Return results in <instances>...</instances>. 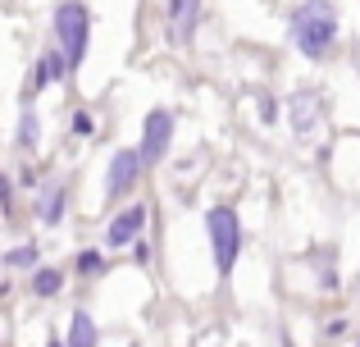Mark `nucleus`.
I'll list each match as a JSON object with an SVG mask.
<instances>
[{
    "label": "nucleus",
    "instance_id": "obj_23",
    "mask_svg": "<svg viewBox=\"0 0 360 347\" xmlns=\"http://www.w3.org/2000/svg\"><path fill=\"white\" fill-rule=\"evenodd\" d=\"M5 297H9V284H5V279H0V302H5Z\"/></svg>",
    "mask_w": 360,
    "mask_h": 347
},
{
    "label": "nucleus",
    "instance_id": "obj_25",
    "mask_svg": "<svg viewBox=\"0 0 360 347\" xmlns=\"http://www.w3.org/2000/svg\"><path fill=\"white\" fill-rule=\"evenodd\" d=\"M283 347H297V343H292V334H283Z\"/></svg>",
    "mask_w": 360,
    "mask_h": 347
},
{
    "label": "nucleus",
    "instance_id": "obj_21",
    "mask_svg": "<svg viewBox=\"0 0 360 347\" xmlns=\"http://www.w3.org/2000/svg\"><path fill=\"white\" fill-rule=\"evenodd\" d=\"M18 183H23V187H41L46 178H41V170H23V174H18Z\"/></svg>",
    "mask_w": 360,
    "mask_h": 347
},
{
    "label": "nucleus",
    "instance_id": "obj_15",
    "mask_svg": "<svg viewBox=\"0 0 360 347\" xmlns=\"http://www.w3.org/2000/svg\"><path fill=\"white\" fill-rule=\"evenodd\" d=\"M73 270H78V279H101L105 275V251L101 247H82L78 256H73Z\"/></svg>",
    "mask_w": 360,
    "mask_h": 347
},
{
    "label": "nucleus",
    "instance_id": "obj_22",
    "mask_svg": "<svg viewBox=\"0 0 360 347\" xmlns=\"http://www.w3.org/2000/svg\"><path fill=\"white\" fill-rule=\"evenodd\" d=\"M342 334H347V320H328L324 324V339H342Z\"/></svg>",
    "mask_w": 360,
    "mask_h": 347
},
{
    "label": "nucleus",
    "instance_id": "obj_3",
    "mask_svg": "<svg viewBox=\"0 0 360 347\" xmlns=\"http://www.w3.org/2000/svg\"><path fill=\"white\" fill-rule=\"evenodd\" d=\"M205 233H210V256H214V270H219V279L233 275V265H238L242 256V220L233 206H210L205 210Z\"/></svg>",
    "mask_w": 360,
    "mask_h": 347
},
{
    "label": "nucleus",
    "instance_id": "obj_7",
    "mask_svg": "<svg viewBox=\"0 0 360 347\" xmlns=\"http://www.w3.org/2000/svg\"><path fill=\"white\" fill-rule=\"evenodd\" d=\"M32 215H37L41 229H60L64 215H69V187L55 183V178H46V183L37 187V196H32Z\"/></svg>",
    "mask_w": 360,
    "mask_h": 347
},
{
    "label": "nucleus",
    "instance_id": "obj_17",
    "mask_svg": "<svg viewBox=\"0 0 360 347\" xmlns=\"http://www.w3.org/2000/svg\"><path fill=\"white\" fill-rule=\"evenodd\" d=\"M0 215H14V178H9L5 170H0Z\"/></svg>",
    "mask_w": 360,
    "mask_h": 347
},
{
    "label": "nucleus",
    "instance_id": "obj_2",
    "mask_svg": "<svg viewBox=\"0 0 360 347\" xmlns=\"http://www.w3.org/2000/svg\"><path fill=\"white\" fill-rule=\"evenodd\" d=\"M55 46L64 51L69 69L78 73L87 64V46H91V9L82 0H60L55 5Z\"/></svg>",
    "mask_w": 360,
    "mask_h": 347
},
{
    "label": "nucleus",
    "instance_id": "obj_4",
    "mask_svg": "<svg viewBox=\"0 0 360 347\" xmlns=\"http://www.w3.org/2000/svg\"><path fill=\"white\" fill-rule=\"evenodd\" d=\"M146 174H150V170H146V160H141L137 146H119V151L110 156V165H105V201L119 206Z\"/></svg>",
    "mask_w": 360,
    "mask_h": 347
},
{
    "label": "nucleus",
    "instance_id": "obj_1",
    "mask_svg": "<svg viewBox=\"0 0 360 347\" xmlns=\"http://www.w3.org/2000/svg\"><path fill=\"white\" fill-rule=\"evenodd\" d=\"M288 37L306 60H328L338 46V9L333 0H301L288 18Z\"/></svg>",
    "mask_w": 360,
    "mask_h": 347
},
{
    "label": "nucleus",
    "instance_id": "obj_20",
    "mask_svg": "<svg viewBox=\"0 0 360 347\" xmlns=\"http://www.w3.org/2000/svg\"><path fill=\"white\" fill-rule=\"evenodd\" d=\"M319 288H324V293H338V288H342L338 270H319Z\"/></svg>",
    "mask_w": 360,
    "mask_h": 347
},
{
    "label": "nucleus",
    "instance_id": "obj_13",
    "mask_svg": "<svg viewBox=\"0 0 360 347\" xmlns=\"http://www.w3.org/2000/svg\"><path fill=\"white\" fill-rule=\"evenodd\" d=\"M18 146H23V151H37V146H41V119H37L32 92L23 96V110H18Z\"/></svg>",
    "mask_w": 360,
    "mask_h": 347
},
{
    "label": "nucleus",
    "instance_id": "obj_10",
    "mask_svg": "<svg viewBox=\"0 0 360 347\" xmlns=\"http://www.w3.org/2000/svg\"><path fill=\"white\" fill-rule=\"evenodd\" d=\"M69 60H64V51L60 46H51V51H41L37 55V64H32V92H46V87H55V82H64L69 78Z\"/></svg>",
    "mask_w": 360,
    "mask_h": 347
},
{
    "label": "nucleus",
    "instance_id": "obj_8",
    "mask_svg": "<svg viewBox=\"0 0 360 347\" xmlns=\"http://www.w3.org/2000/svg\"><path fill=\"white\" fill-rule=\"evenodd\" d=\"M288 115H292V133H297V137H310V133H315V124H319V115H324V101H319V92H310V87L292 92Z\"/></svg>",
    "mask_w": 360,
    "mask_h": 347
},
{
    "label": "nucleus",
    "instance_id": "obj_19",
    "mask_svg": "<svg viewBox=\"0 0 360 347\" xmlns=\"http://www.w3.org/2000/svg\"><path fill=\"white\" fill-rule=\"evenodd\" d=\"M132 260H137L141 270L150 265V242H146V238H137V242H132Z\"/></svg>",
    "mask_w": 360,
    "mask_h": 347
},
{
    "label": "nucleus",
    "instance_id": "obj_6",
    "mask_svg": "<svg viewBox=\"0 0 360 347\" xmlns=\"http://www.w3.org/2000/svg\"><path fill=\"white\" fill-rule=\"evenodd\" d=\"M146 220H150V206L146 201H132V206H123V210H115V220L105 224V247L110 251L132 247V242L141 238V229H146Z\"/></svg>",
    "mask_w": 360,
    "mask_h": 347
},
{
    "label": "nucleus",
    "instance_id": "obj_24",
    "mask_svg": "<svg viewBox=\"0 0 360 347\" xmlns=\"http://www.w3.org/2000/svg\"><path fill=\"white\" fill-rule=\"evenodd\" d=\"M46 347H69V343H64V339H51V343H46Z\"/></svg>",
    "mask_w": 360,
    "mask_h": 347
},
{
    "label": "nucleus",
    "instance_id": "obj_26",
    "mask_svg": "<svg viewBox=\"0 0 360 347\" xmlns=\"http://www.w3.org/2000/svg\"><path fill=\"white\" fill-rule=\"evenodd\" d=\"M356 347H360V339H356Z\"/></svg>",
    "mask_w": 360,
    "mask_h": 347
},
{
    "label": "nucleus",
    "instance_id": "obj_11",
    "mask_svg": "<svg viewBox=\"0 0 360 347\" xmlns=\"http://www.w3.org/2000/svg\"><path fill=\"white\" fill-rule=\"evenodd\" d=\"M27 293H32L37 302H51V297H60V293H64V270H55V265H37V270H32V279H27Z\"/></svg>",
    "mask_w": 360,
    "mask_h": 347
},
{
    "label": "nucleus",
    "instance_id": "obj_18",
    "mask_svg": "<svg viewBox=\"0 0 360 347\" xmlns=\"http://www.w3.org/2000/svg\"><path fill=\"white\" fill-rule=\"evenodd\" d=\"M255 115H260V124H274V119H278V101H274L269 92H260V101H255Z\"/></svg>",
    "mask_w": 360,
    "mask_h": 347
},
{
    "label": "nucleus",
    "instance_id": "obj_9",
    "mask_svg": "<svg viewBox=\"0 0 360 347\" xmlns=\"http://www.w3.org/2000/svg\"><path fill=\"white\" fill-rule=\"evenodd\" d=\"M196 23H201V0H169V46L192 42Z\"/></svg>",
    "mask_w": 360,
    "mask_h": 347
},
{
    "label": "nucleus",
    "instance_id": "obj_14",
    "mask_svg": "<svg viewBox=\"0 0 360 347\" xmlns=\"http://www.w3.org/2000/svg\"><path fill=\"white\" fill-rule=\"evenodd\" d=\"M41 265V247L37 242H18V247L5 251V270H37Z\"/></svg>",
    "mask_w": 360,
    "mask_h": 347
},
{
    "label": "nucleus",
    "instance_id": "obj_16",
    "mask_svg": "<svg viewBox=\"0 0 360 347\" xmlns=\"http://www.w3.org/2000/svg\"><path fill=\"white\" fill-rule=\"evenodd\" d=\"M69 133L73 137H96V119H91V110H73V115H69Z\"/></svg>",
    "mask_w": 360,
    "mask_h": 347
},
{
    "label": "nucleus",
    "instance_id": "obj_12",
    "mask_svg": "<svg viewBox=\"0 0 360 347\" xmlns=\"http://www.w3.org/2000/svg\"><path fill=\"white\" fill-rule=\"evenodd\" d=\"M64 343L69 347H101V329H96V320H91V311H73L69 315V334H64Z\"/></svg>",
    "mask_w": 360,
    "mask_h": 347
},
{
    "label": "nucleus",
    "instance_id": "obj_5",
    "mask_svg": "<svg viewBox=\"0 0 360 347\" xmlns=\"http://www.w3.org/2000/svg\"><path fill=\"white\" fill-rule=\"evenodd\" d=\"M174 110H165V106H155V110H146V119H141V160H146V170H155L160 160L169 156V146H174Z\"/></svg>",
    "mask_w": 360,
    "mask_h": 347
}]
</instances>
